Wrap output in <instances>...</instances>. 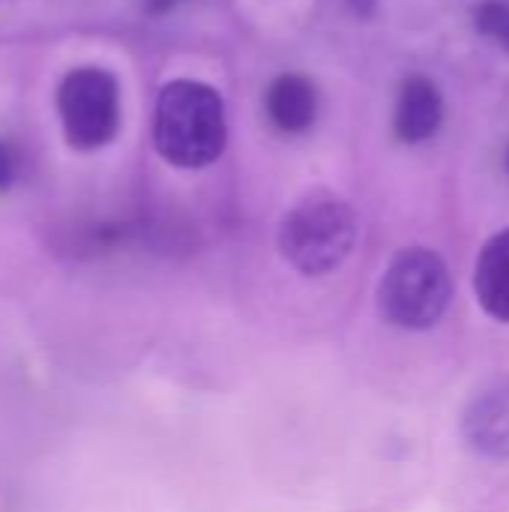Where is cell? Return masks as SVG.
<instances>
[{"mask_svg":"<svg viewBox=\"0 0 509 512\" xmlns=\"http://www.w3.org/2000/svg\"><path fill=\"white\" fill-rule=\"evenodd\" d=\"M228 144V111L216 87L195 78L168 81L153 108V147L180 168L198 171L213 165Z\"/></svg>","mask_w":509,"mask_h":512,"instance_id":"6da1fadb","label":"cell"},{"mask_svg":"<svg viewBox=\"0 0 509 512\" xmlns=\"http://www.w3.org/2000/svg\"><path fill=\"white\" fill-rule=\"evenodd\" d=\"M360 237L357 210L330 189L303 195L279 222V255L303 276H327L339 270Z\"/></svg>","mask_w":509,"mask_h":512,"instance_id":"7a4b0ae2","label":"cell"},{"mask_svg":"<svg viewBox=\"0 0 509 512\" xmlns=\"http://www.w3.org/2000/svg\"><path fill=\"white\" fill-rule=\"evenodd\" d=\"M453 300V276L447 261L426 249L408 246L393 255L378 285L381 315L402 330L435 327Z\"/></svg>","mask_w":509,"mask_h":512,"instance_id":"3957f363","label":"cell"},{"mask_svg":"<svg viewBox=\"0 0 509 512\" xmlns=\"http://www.w3.org/2000/svg\"><path fill=\"white\" fill-rule=\"evenodd\" d=\"M63 138L78 153L108 147L120 132V84L102 66H75L57 87Z\"/></svg>","mask_w":509,"mask_h":512,"instance_id":"277c9868","label":"cell"},{"mask_svg":"<svg viewBox=\"0 0 509 512\" xmlns=\"http://www.w3.org/2000/svg\"><path fill=\"white\" fill-rule=\"evenodd\" d=\"M444 93L429 75H408L393 108V135L402 144H426L444 126Z\"/></svg>","mask_w":509,"mask_h":512,"instance_id":"5b68a950","label":"cell"},{"mask_svg":"<svg viewBox=\"0 0 509 512\" xmlns=\"http://www.w3.org/2000/svg\"><path fill=\"white\" fill-rule=\"evenodd\" d=\"M465 438L483 456L509 459V378L489 381L465 408Z\"/></svg>","mask_w":509,"mask_h":512,"instance_id":"8992f818","label":"cell"},{"mask_svg":"<svg viewBox=\"0 0 509 512\" xmlns=\"http://www.w3.org/2000/svg\"><path fill=\"white\" fill-rule=\"evenodd\" d=\"M264 111L270 123L285 135H300L318 120V87L303 72H282L264 93Z\"/></svg>","mask_w":509,"mask_h":512,"instance_id":"52a82bcc","label":"cell"},{"mask_svg":"<svg viewBox=\"0 0 509 512\" xmlns=\"http://www.w3.org/2000/svg\"><path fill=\"white\" fill-rule=\"evenodd\" d=\"M474 288L483 312L509 324V228L492 234L480 249Z\"/></svg>","mask_w":509,"mask_h":512,"instance_id":"ba28073f","label":"cell"},{"mask_svg":"<svg viewBox=\"0 0 509 512\" xmlns=\"http://www.w3.org/2000/svg\"><path fill=\"white\" fill-rule=\"evenodd\" d=\"M474 27L492 39L495 45H501L509 51V3L507 0H480L474 6Z\"/></svg>","mask_w":509,"mask_h":512,"instance_id":"9c48e42d","label":"cell"},{"mask_svg":"<svg viewBox=\"0 0 509 512\" xmlns=\"http://www.w3.org/2000/svg\"><path fill=\"white\" fill-rule=\"evenodd\" d=\"M18 177V153L9 141L0 138V192H6Z\"/></svg>","mask_w":509,"mask_h":512,"instance_id":"30bf717a","label":"cell"},{"mask_svg":"<svg viewBox=\"0 0 509 512\" xmlns=\"http://www.w3.org/2000/svg\"><path fill=\"white\" fill-rule=\"evenodd\" d=\"M183 0H144V12L147 15H165L171 12L174 6H180Z\"/></svg>","mask_w":509,"mask_h":512,"instance_id":"8fae6325","label":"cell"},{"mask_svg":"<svg viewBox=\"0 0 509 512\" xmlns=\"http://www.w3.org/2000/svg\"><path fill=\"white\" fill-rule=\"evenodd\" d=\"M348 3V9L357 15V18H369L372 12H375V6H378V0H345Z\"/></svg>","mask_w":509,"mask_h":512,"instance_id":"7c38bea8","label":"cell"},{"mask_svg":"<svg viewBox=\"0 0 509 512\" xmlns=\"http://www.w3.org/2000/svg\"><path fill=\"white\" fill-rule=\"evenodd\" d=\"M504 165H507V174H509V147H507V156H504Z\"/></svg>","mask_w":509,"mask_h":512,"instance_id":"4fadbf2b","label":"cell"},{"mask_svg":"<svg viewBox=\"0 0 509 512\" xmlns=\"http://www.w3.org/2000/svg\"><path fill=\"white\" fill-rule=\"evenodd\" d=\"M507 3H509V0H507Z\"/></svg>","mask_w":509,"mask_h":512,"instance_id":"5bb4252c","label":"cell"}]
</instances>
